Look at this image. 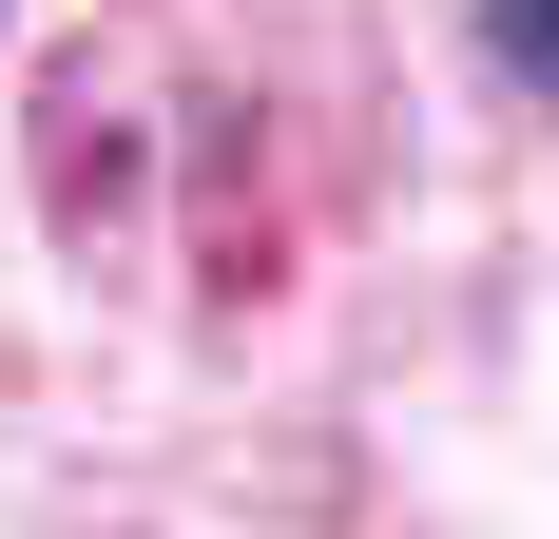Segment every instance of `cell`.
Here are the masks:
<instances>
[{"mask_svg":"<svg viewBox=\"0 0 559 539\" xmlns=\"http://www.w3.org/2000/svg\"><path fill=\"white\" fill-rule=\"evenodd\" d=\"M483 58H502L521 97H540V116H559V0H483Z\"/></svg>","mask_w":559,"mask_h":539,"instance_id":"1","label":"cell"}]
</instances>
